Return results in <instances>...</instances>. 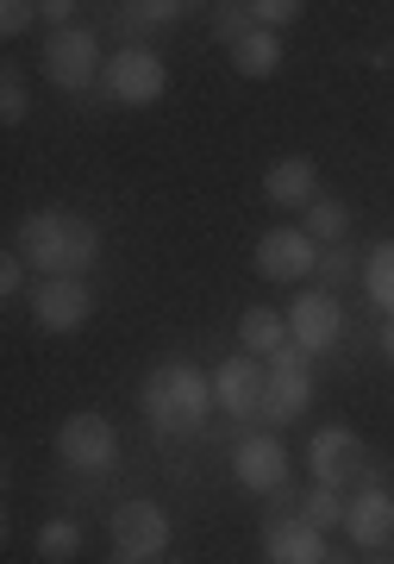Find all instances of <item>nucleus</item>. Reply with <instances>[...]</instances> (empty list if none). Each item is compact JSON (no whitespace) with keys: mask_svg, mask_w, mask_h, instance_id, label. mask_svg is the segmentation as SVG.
I'll return each mask as SVG.
<instances>
[{"mask_svg":"<svg viewBox=\"0 0 394 564\" xmlns=\"http://www.w3.org/2000/svg\"><path fill=\"white\" fill-rule=\"evenodd\" d=\"M319 276H326V289L338 295V282H351V276H363V263L344 251V245H332V251H319Z\"/></svg>","mask_w":394,"mask_h":564,"instance_id":"a878e982","label":"nucleus"},{"mask_svg":"<svg viewBox=\"0 0 394 564\" xmlns=\"http://www.w3.org/2000/svg\"><path fill=\"white\" fill-rule=\"evenodd\" d=\"M263 195H270V207H288V214H307V207L319 202V163L314 158H282V163H270V176H263Z\"/></svg>","mask_w":394,"mask_h":564,"instance_id":"dca6fc26","label":"nucleus"},{"mask_svg":"<svg viewBox=\"0 0 394 564\" xmlns=\"http://www.w3.org/2000/svg\"><path fill=\"white\" fill-rule=\"evenodd\" d=\"M100 88H107V101L119 107H151L163 101V88H169V69L151 44H119L107 69H100Z\"/></svg>","mask_w":394,"mask_h":564,"instance_id":"39448f33","label":"nucleus"},{"mask_svg":"<svg viewBox=\"0 0 394 564\" xmlns=\"http://www.w3.org/2000/svg\"><path fill=\"white\" fill-rule=\"evenodd\" d=\"M344 339V307H338L332 289H300L288 302V345L307 351V358H326L332 345Z\"/></svg>","mask_w":394,"mask_h":564,"instance_id":"9d476101","label":"nucleus"},{"mask_svg":"<svg viewBox=\"0 0 394 564\" xmlns=\"http://www.w3.org/2000/svg\"><path fill=\"white\" fill-rule=\"evenodd\" d=\"M382 351H388V364H394V321H382Z\"/></svg>","mask_w":394,"mask_h":564,"instance_id":"7c9ffc66","label":"nucleus"},{"mask_svg":"<svg viewBox=\"0 0 394 564\" xmlns=\"http://www.w3.org/2000/svg\"><path fill=\"white\" fill-rule=\"evenodd\" d=\"M76 0H39V20H44V32H69L76 25Z\"/></svg>","mask_w":394,"mask_h":564,"instance_id":"c756f323","label":"nucleus"},{"mask_svg":"<svg viewBox=\"0 0 394 564\" xmlns=\"http://www.w3.org/2000/svg\"><path fill=\"white\" fill-rule=\"evenodd\" d=\"M107 533H113V552H119V558H139V564H157L163 552H169V540H176L169 508H163V502H144V496L119 502L113 521H107Z\"/></svg>","mask_w":394,"mask_h":564,"instance_id":"0eeeda50","label":"nucleus"},{"mask_svg":"<svg viewBox=\"0 0 394 564\" xmlns=\"http://www.w3.org/2000/svg\"><path fill=\"white\" fill-rule=\"evenodd\" d=\"M13 251L39 270V282L44 276H88L100 263V226L69 214V207H39V214L20 220Z\"/></svg>","mask_w":394,"mask_h":564,"instance_id":"f257e3e1","label":"nucleus"},{"mask_svg":"<svg viewBox=\"0 0 394 564\" xmlns=\"http://www.w3.org/2000/svg\"><path fill=\"white\" fill-rule=\"evenodd\" d=\"M307 408H314V358L282 345L276 358H263V414L256 421L276 433V426H295Z\"/></svg>","mask_w":394,"mask_h":564,"instance_id":"7ed1b4c3","label":"nucleus"},{"mask_svg":"<svg viewBox=\"0 0 394 564\" xmlns=\"http://www.w3.org/2000/svg\"><path fill=\"white\" fill-rule=\"evenodd\" d=\"M57 458L76 470V477H107L119 464V426L107 421V414H95V408H81V414H69V421L57 426Z\"/></svg>","mask_w":394,"mask_h":564,"instance_id":"423d86ee","label":"nucleus"},{"mask_svg":"<svg viewBox=\"0 0 394 564\" xmlns=\"http://www.w3.org/2000/svg\"><path fill=\"white\" fill-rule=\"evenodd\" d=\"M88 321H95V289H88V276H44L39 289H32V326H39V333L69 339V333H81Z\"/></svg>","mask_w":394,"mask_h":564,"instance_id":"1a4fd4ad","label":"nucleus"},{"mask_svg":"<svg viewBox=\"0 0 394 564\" xmlns=\"http://www.w3.org/2000/svg\"><path fill=\"white\" fill-rule=\"evenodd\" d=\"M25 113H32V88H25V69H20V63H7V69H0V120L20 126Z\"/></svg>","mask_w":394,"mask_h":564,"instance_id":"b1692460","label":"nucleus"},{"mask_svg":"<svg viewBox=\"0 0 394 564\" xmlns=\"http://www.w3.org/2000/svg\"><path fill=\"white\" fill-rule=\"evenodd\" d=\"M307 470H314L319 489H351V484L370 489V452L351 426H319L307 440Z\"/></svg>","mask_w":394,"mask_h":564,"instance_id":"6e6552de","label":"nucleus"},{"mask_svg":"<svg viewBox=\"0 0 394 564\" xmlns=\"http://www.w3.org/2000/svg\"><path fill=\"white\" fill-rule=\"evenodd\" d=\"M344 540L357 552H375V545H394V489L370 484L351 496V514H344Z\"/></svg>","mask_w":394,"mask_h":564,"instance_id":"4468645a","label":"nucleus"},{"mask_svg":"<svg viewBox=\"0 0 394 564\" xmlns=\"http://www.w3.org/2000/svg\"><path fill=\"white\" fill-rule=\"evenodd\" d=\"M25 276H32V263H25L20 251H7V258H0V302H20Z\"/></svg>","mask_w":394,"mask_h":564,"instance_id":"c85d7f7f","label":"nucleus"},{"mask_svg":"<svg viewBox=\"0 0 394 564\" xmlns=\"http://www.w3.org/2000/svg\"><path fill=\"white\" fill-rule=\"evenodd\" d=\"M232 477H238V489H251V496L288 489V445H282V433H270V426L244 433V440L232 445Z\"/></svg>","mask_w":394,"mask_h":564,"instance_id":"9b49d317","label":"nucleus"},{"mask_svg":"<svg viewBox=\"0 0 394 564\" xmlns=\"http://www.w3.org/2000/svg\"><path fill=\"white\" fill-rule=\"evenodd\" d=\"M363 295H370V307L382 321H394V239H382L363 258Z\"/></svg>","mask_w":394,"mask_h":564,"instance_id":"412c9836","label":"nucleus"},{"mask_svg":"<svg viewBox=\"0 0 394 564\" xmlns=\"http://www.w3.org/2000/svg\"><path fill=\"white\" fill-rule=\"evenodd\" d=\"M263 558L270 564H326V533L307 527L300 514H276L263 527Z\"/></svg>","mask_w":394,"mask_h":564,"instance_id":"2eb2a0df","label":"nucleus"},{"mask_svg":"<svg viewBox=\"0 0 394 564\" xmlns=\"http://www.w3.org/2000/svg\"><path fill=\"white\" fill-rule=\"evenodd\" d=\"M300 232H307L319 251H332V245H344V232H351V207L338 202V195H319V202L300 214Z\"/></svg>","mask_w":394,"mask_h":564,"instance_id":"aec40b11","label":"nucleus"},{"mask_svg":"<svg viewBox=\"0 0 394 564\" xmlns=\"http://www.w3.org/2000/svg\"><path fill=\"white\" fill-rule=\"evenodd\" d=\"M344 514H351V496L344 489H307L300 496V521L307 527H319V533H332V527H344Z\"/></svg>","mask_w":394,"mask_h":564,"instance_id":"4be33fe9","label":"nucleus"},{"mask_svg":"<svg viewBox=\"0 0 394 564\" xmlns=\"http://www.w3.org/2000/svg\"><path fill=\"white\" fill-rule=\"evenodd\" d=\"M39 69L51 88H63V95H81V88H95L100 69H107V57H100V39L88 32V25H69V32H51L39 51Z\"/></svg>","mask_w":394,"mask_h":564,"instance_id":"20e7f679","label":"nucleus"},{"mask_svg":"<svg viewBox=\"0 0 394 564\" xmlns=\"http://www.w3.org/2000/svg\"><path fill=\"white\" fill-rule=\"evenodd\" d=\"M375 564H382V558H375ZM388 564H394V558H388Z\"/></svg>","mask_w":394,"mask_h":564,"instance_id":"473e14b6","label":"nucleus"},{"mask_svg":"<svg viewBox=\"0 0 394 564\" xmlns=\"http://www.w3.org/2000/svg\"><path fill=\"white\" fill-rule=\"evenodd\" d=\"M113 564H139V558H119V552H113Z\"/></svg>","mask_w":394,"mask_h":564,"instance_id":"2f4dec72","label":"nucleus"},{"mask_svg":"<svg viewBox=\"0 0 394 564\" xmlns=\"http://www.w3.org/2000/svg\"><path fill=\"white\" fill-rule=\"evenodd\" d=\"M32 552H39V564H76L81 552H88V527L69 521V514H51V521H39V533H32Z\"/></svg>","mask_w":394,"mask_h":564,"instance_id":"a211bd4d","label":"nucleus"},{"mask_svg":"<svg viewBox=\"0 0 394 564\" xmlns=\"http://www.w3.org/2000/svg\"><path fill=\"white\" fill-rule=\"evenodd\" d=\"M139 408L151 414V426L157 433H200L207 426V414H219L214 408V377H200L195 364H151V377L139 383Z\"/></svg>","mask_w":394,"mask_h":564,"instance_id":"f03ea898","label":"nucleus"},{"mask_svg":"<svg viewBox=\"0 0 394 564\" xmlns=\"http://www.w3.org/2000/svg\"><path fill=\"white\" fill-rule=\"evenodd\" d=\"M319 270V245L300 226H270L256 239V276L263 282H307Z\"/></svg>","mask_w":394,"mask_h":564,"instance_id":"f8f14e48","label":"nucleus"},{"mask_svg":"<svg viewBox=\"0 0 394 564\" xmlns=\"http://www.w3.org/2000/svg\"><path fill=\"white\" fill-rule=\"evenodd\" d=\"M244 7H251V25H263V32H288L307 13L300 0H244Z\"/></svg>","mask_w":394,"mask_h":564,"instance_id":"393cba45","label":"nucleus"},{"mask_svg":"<svg viewBox=\"0 0 394 564\" xmlns=\"http://www.w3.org/2000/svg\"><path fill=\"white\" fill-rule=\"evenodd\" d=\"M188 7L182 0H139V7H119V25L125 32H151V25H176Z\"/></svg>","mask_w":394,"mask_h":564,"instance_id":"5701e85b","label":"nucleus"},{"mask_svg":"<svg viewBox=\"0 0 394 564\" xmlns=\"http://www.w3.org/2000/svg\"><path fill=\"white\" fill-rule=\"evenodd\" d=\"M232 69L244 82H270L282 69V32H263V25H251V39L232 44Z\"/></svg>","mask_w":394,"mask_h":564,"instance_id":"6ab92c4d","label":"nucleus"},{"mask_svg":"<svg viewBox=\"0 0 394 564\" xmlns=\"http://www.w3.org/2000/svg\"><path fill=\"white\" fill-rule=\"evenodd\" d=\"M214 408L232 414V421H256L263 414V358L251 351H232V358L214 370Z\"/></svg>","mask_w":394,"mask_h":564,"instance_id":"ddd939ff","label":"nucleus"},{"mask_svg":"<svg viewBox=\"0 0 394 564\" xmlns=\"http://www.w3.org/2000/svg\"><path fill=\"white\" fill-rule=\"evenodd\" d=\"M214 32L226 39V51H232L238 39H251V7H232V0H226V7H214Z\"/></svg>","mask_w":394,"mask_h":564,"instance_id":"bb28decb","label":"nucleus"},{"mask_svg":"<svg viewBox=\"0 0 394 564\" xmlns=\"http://www.w3.org/2000/svg\"><path fill=\"white\" fill-rule=\"evenodd\" d=\"M32 25H44L32 0H7V7H0V39H25Z\"/></svg>","mask_w":394,"mask_h":564,"instance_id":"cd10ccee","label":"nucleus"},{"mask_svg":"<svg viewBox=\"0 0 394 564\" xmlns=\"http://www.w3.org/2000/svg\"><path fill=\"white\" fill-rule=\"evenodd\" d=\"M282 345H288V314H276V307H244L238 314V351L276 358Z\"/></svg>","mask_w":394,"mask_h":564,"instance_id":"f3484780","label":"nucleus"}]
</instances>
